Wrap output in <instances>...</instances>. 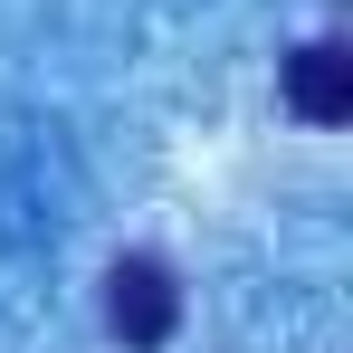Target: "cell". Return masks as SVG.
I'll list each match as a JSON object with an SVG mask.
<instances>
[{
  "label": "cell",
  "mask_w": 353,
  "mask_h": 353,
  "mask_svg": "<svg viewBox=\"0 0 353 353\" xmlns=\"http://www.w3.org/2000/svg\"><path fill=\"white\" fill-rule=\"evenodd\" d=\"M105 325H115L134 353H153V344H172V325H181V287H172V268L163 258H115L105 268Z\"/></svg>",
  "instance_id": "1"
},
{
  "label": "cell",
  "mask_w": 353,
  "mask_h": 353,
  "mask_svg": "<svg viewBox=\"0 0 353 353\" xmlns=\"http://www.w3.org/2000/svg\"><path fill=\"white\" fill-rule=\"evenodd\" d=\"M287 105L305 124H344L353 115V48L344 39H305L287 58Z\"/></svg>",
  "instance_id": "2"
}]
</instances>
